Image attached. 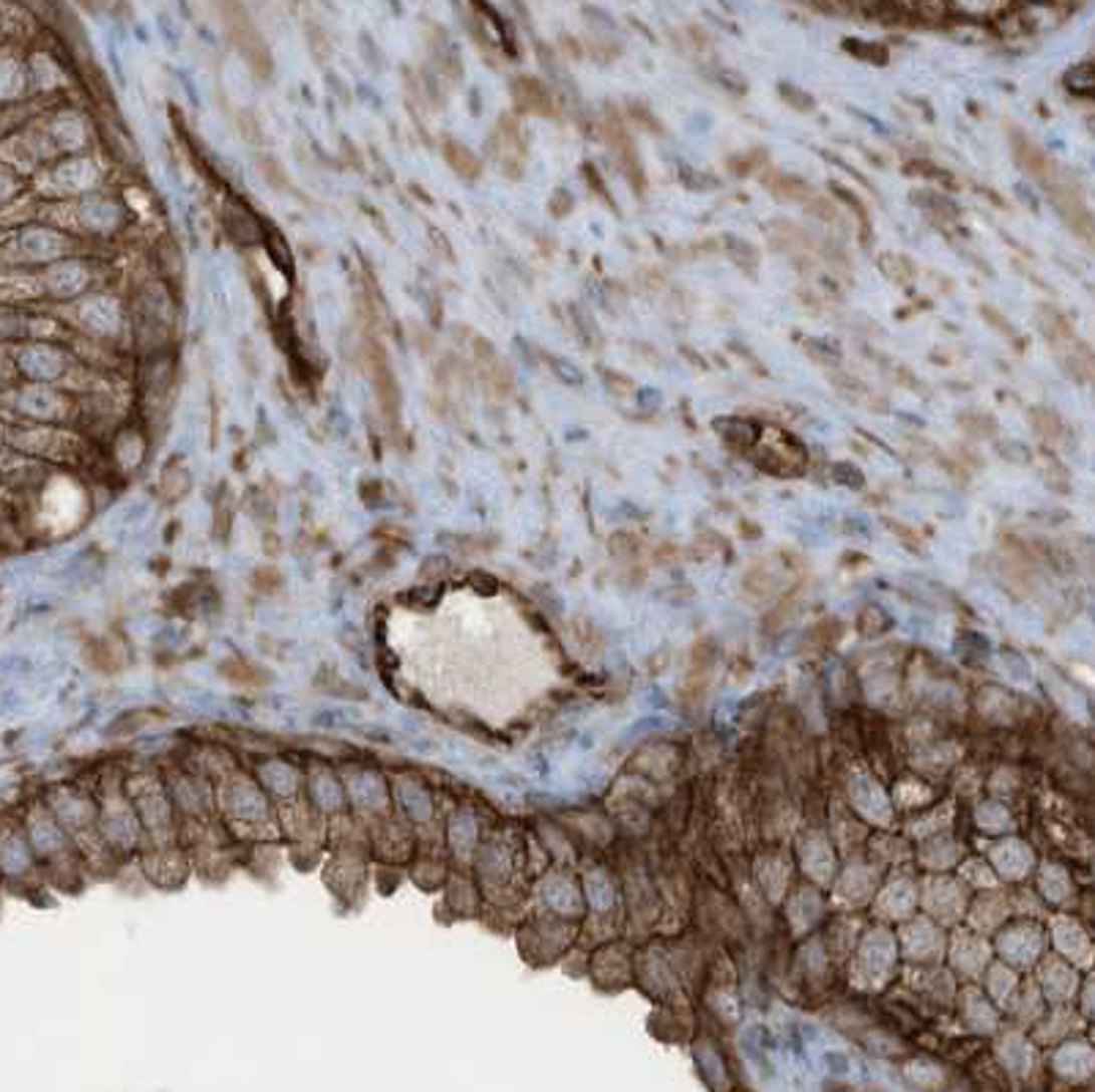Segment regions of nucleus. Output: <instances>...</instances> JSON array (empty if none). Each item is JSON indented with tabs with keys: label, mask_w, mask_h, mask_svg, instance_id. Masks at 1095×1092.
I'll return each mask as SVG.
<instances>
[{
	"label": "nucleus",
	"mask_w": 1095,
	"mask_h": 1092,
	"mask_svg": "<svg viewBox=\"0 0 1095 1092\" xmlns=\"http://www.w3.org/2000/svg\"><path fill=\"white\" fill-rule=\"evenodd\" d=\"M1041 187H1044L1049 203L1055 206L1057 217L1065 222V228L1074 233L1087 250H1095V214L1082 198L1079 187L1071 181V176L1063 168H1057Z\"/></svg>",
	"instance_id": "1"
},
{
	"label": "nucleus",
	"mask_w": 1095,
	"mask_h": 1092,
	"mask_svg": "<svg viewBox=\"0 0 1095 1092\" xmlns=\"http://www.w3.org/2000/svg\"><path fill=\"white\" fill-rule=\"evenodd\" d=\"M754 463L767 474L775 477H800L808 466V450L800 439L784 428H762V436L751 452Z\"/></svg>",
	"instance_id": "2"
},
{
	"label": "nucleus",
	"mask_w": 1095,
	"mask_h": 1092,
	"mask_svg": "<svg viewBox=\"0 0 1095 1092\" xmlns=\"http://www.w3.org/2000/svg\"><path fill=\"white\" fill-rule=\"evenodd\" d=\"M1011 151H1014L1016 165H1019L1030 179L1038 181V184H1044V181L1049 179L1057 168H1060V165H1057V162L1052 160L1041 146H1035V143L1030 141L1022 129L1011 131Z\"/></svg>",
	"instance_id": "3"
},
{
	"label": "nucleus",
	"mask_w": 1095,
	"mask_h": 1092,
	"mask_svg": "<svg viewBox=\"0 0 1095 1092\" xmlns=\"http://www.w3.org/2000/svg\"><path fill=\"white\" fill-rule=\"evenodd\" d=\"M1055 353L1060 356V364L1063 370L1074 378L1076 383H1085L1090 389H1095V351L1087 345L1085 340H1068L1065 345L1055 348Z\"/></svg>",
	"instance_id": "4"
},
{
	"label": "nucleus",
	"mask_w": 1095,
	"mask_h": 1092,
	"mask_svg": "<svg viewBox=\"0 0 1095 1092\" xmlns=\"http://www.w3.org/2000/svg\"><path fill=\"white\" fill-rule=\"evenodd\" d=\"M715 433L724 439V444L734 452H751L762 436V428L754 420L745 417H718L713 422Z\"/></svg>",
	"instance_id": "5"
},
{
	"label": "nucleus",
	"mask_w": 1095,
	"mask_h": 1092,
	"mask_svg": "<svg viewBox=\"0 0 1095 1092\" xmlns=\"http://www.w3.org/2000/svg\"><path fill=\"white\" fill-rule=\"evenodd\" d=\"M909 203H912L917 211H923L925 217H931V220L936 222H944V225H950V222H955L959 217H962V209H959V203H955L953 198H947V195L939 190H928V187L909 192Z\"/></svg>",
	"instance_id": "6"
},
{
	"label": "nucleus",
	"mask_w": 1095,
	"mask_h": 1092,
	"mask_svg": "<svg viewBox=\"0 0 1095 1092\" xmlns=\"http://www.w3.org/2000/svg\"><path fill=\"white\" fill-rule=\"evenodd\" d=\"M1027 420L1033 425V431L1044 439L1049 447H1063V444H1071V428L1068 422L1049 405H1035L1027 414Z\"/></svg>",
	"instance_id": "7"
},
{
	"label": "nucleus",
	"mask_w": 1095,
	"mask_h": 1092,
	"mask_svg": "<svg viewBox=\"0 0 1095 1092\" xmlns=\"http://www.w3.org/2000/svg\"><path fill=\"white\" fill-rule=\"evenodd\" d=\"M1035 323H1038V331H1041L1046 340H1049L1052 348H1060V345H1065V342L1074 340L1076 337L1071 321L1065 318L1063 310H1057L1055 304H1046V301H1041V304L1035 307Z\"/></svg>",
	"instance_id": "8"
},
{
	"label": "nucleus",
	"mask_w": 1095,
	"mask_h": 1092,
	"mask_svg": "<svg viewBox=\"0 0 1095 1092\" xmlns=\"http://www.w3.org/2000/svg\"><path fill=\"white\" fill-rule=\"evenodd\" d=\"M764 187L770 190L773 198L784 203H808L814 198V190L805 184L800 176H792L786 171H770L764 176Z\"/></svg>",
	"instance_id": "9"
},
{
	"label": "nucleus",
	"mask_w": 1095,
	"mask_h": 1092,
	"mask_svg": "<svg viewBox=\"0 0 1095 1092\" xmlns=\"http://www.w3.org/2000/svg\"><path fill=\"white\" fill-rule=\"evenodd\" d=\"M611 143H613V151H616V157H619V162H622L627 181L633 184L635 192H641L643 195L646 179H643V168H641V160H638V151H635L633 141L624 134V129L619 126V123H613L611 126Z\"/></svg>",
	"instance_id": "10"
},
{
	"label": "nucleus",
	"mask_w": 1095,
	"mask_h": 1092,
	"mask_svg": "<svg viewBox=\"0 0 1095 1092\" xmlns=\"http://www.w3.org/2000/svg\"><path fill=\"white\" fill-rule=\"evenodd\" d=\"M876 269L882 271L884 280H890L893 285H909L914 280V274H917V266L904 252H882L876 258Z\"/></svg>",
	"instance_id": "11"
},
{
	"label": "nucleus",
	"mask_w": 1095,
	"mask_h": 1092,
	"mask_svg": "<svg viewBox=\"0 0 1095 1092\" xmlns=\"http://www.w3.org/2000/svg\"><path fill=\"white\" fill-rule=\"evenodd\" d=\"M220 673L225 676V679L231 681V685H242V688H261V685H266L269 676H272L269 671H263V668H258V665H252V662L247 660H239V657L222 662Z\"/></svg>",
	"instance_id": "12"
},
{
	"label": "nucleus",
	"mask_w": 1095,
	"mask_h": 1092,
	"mask_svg": "<svg viewBox=\"0 0 1095 1092\" xmlns=\"http://www.w3.org/2000/svg\"><path fill=\"white\" fill-rule=\"evenodd\" d=\"M724 250L726 255H729V261H732L734 266H740L743 271H751V274H754V271L759 269V250H756L751 241L740 239V236H734V233H726Z\"/></svg>",
	"instance_id": "13"
},
{
	"label": "nucleus",
	"mask_w": 1095,
	"mask_h": 1092,
	"mask_svg": "<svg viewBox=\"0 0 1095 1092\" xmlns=\"http://www.w3.org/2000/svg\"><path fill=\"white\" fill-rule=\"evenodd\" d=\"M515 93H521L518 99H521V104L526 107V110H532V112H551V93L540 85V82L534 80V77H521V80L515 82Z\"/></svg>",
	"instance_id": "14"
},
{
	"label": "nucleus",
	"mask_w": 1095,
	"mask_h": 1092,
	"mask_svg": "<svg viewBox=\"0 0 1095 1092\" xmlns=\"http://www.w3.org/2000/svg\"><path fill=\"white\" fill-rule=\"evenodd\" d=\"M959 428H962L970 439H981V442H986V439H997V431H1000V425H997L995 417L984 412L959 414Z\"/></svg>",
	"instance_id": "15"
},
{
	"label": "nucleus",
	"mask_w": 1095,
	"mask_h": 1092,
	"mask_svg": "<svg viewBox=\"0 0 1095 1092\" xmlns=\"http://www.w3.org/2000/svg\"><path fill=\"white\" fill-rule=\"evenodd\" d=\"M805 353H808L816 364H822V367H841V361H844L841 348H838L833 340H827V337H808V340H805Z\"/></svg>",
	"instance_id": "16"
},
{
	"label": "nucleus",
	"mask_w": 1095,
	"mask_h": 1092,
	"mask_svg": "<svg viewBox=\"0 0 1095 1092\" xmlns=\"http://www.w3.org/2000/svg\"><path fill=\"white\" fill-rule=\"evenodd\" d=\"M679 184L688 192H715L721 190V179L715 173L699 171L694 165H679Z\"/></svg>",
	"instance_id": "17"
},
{
	"label": "nucleus",
	"mask_w": 1095,
	"mask_h": 1092,
	"mask_svg": "<svg viewBox=\"0 0 1095 1092\" xmlns=\"http://www.w3.org/2000/svg\"><path fill=\"white\" fill-rule=\"evenodd\" d=\"M778 96H781V101H784L786 107H792L794 112H814L816 110V99L808 93V90H803L800 85H794V82H778Z\"/></svg>",
	"instance_id": "18"
},
{
	"label": "nucleus",
	"mask_w": 1095,
	"mask_h": 1092,
	"mask_svg": "<svg viewBox=\"0 0 1095 1092\" xmlns=\"http://www.w3.org/2000/svg\"><path fill=\"white\" fill-rule=\"evenodd\" d=\"M1065 85H1068V90L1079 93V96H1095V66H1093V63H1082V66H1074V69L1065 74Z\"/></svg>",
	"instance_id": "19"
},
{
	"label": "nucleus",
	"mask_w": 1095,
	"mask_h": 1092,
	"mask_svg": "<svg viewBox=\"0 0 1095 1092\" xmlns=\"http://www.w3.org/2000/svg\"><path fill=\"white\" fill-rule=\"evenodd\" d=\"M844 50L852 52L854 58L874 63V66H884V63H887V58H890L887 47L876 44V41H854V39H849V41H844Z\"/></svg>",
	"instance_id": "20"
},
{
	"label": "nucleus",
	"mask_w": 1095,
	"mask_h": 1092,
	"mask_svg": "<svg viewBox=\"0 0 1095 1092\" xmlns=\"http://www.w3.org/2000/svg\"><path fill=\"white\" fill-rule=\"evenodd\" d=\"M830 192H833L835 201L841 203V206H846V209L852 211L854 217L868 228V211H865V203L860 201V195H857V192H852L849 187H844V184H838V181H830Z\"/></svg>",
	"instance_id": "21"
},
{
	"label": "nucleus",
	"mask_w": 1095,
	"mask_h": 1092,
	"mask_svg": "<svg viewBox=\"0 0 1095 1092\" xmlns=\"http://www.w3.org/2000/svg\"><path fill=\"white\" fill-rule=\"evenodd\" d=\"M830 381H833L835 391H838V394H844L846 400L860 402V400H865V397H868V386H865L860 378H854V375L838 372V375H830Z\"/></svg>",
	"instance_id": "22"
},
{
	"label": "nucleus",
	"mask_w": 1095,
	"mask_h": 1092,
	"mask_svg": "<svg viewBox=\"0 0 1095 1092\" xmlns=\"http://www.w3.org/2000/svg\"><path fill=\"white\" fill-rule=\"evenodd\" d=\"M904 173H906V176H920V179H928V181H942V184H953V176H950V173L942 171L939 165H934V162H928V160L906 162Z\"/></svg>",
	"instance_id": "23"
},
{
	"label": "nucleus",
	"mask_w": 1095,
	"mask_h": 1092,
	"mask_svg": "<svg viewBox=\"0 0 1095 1092\" xmlns=\"http://www.w3.org/2000/svg\"><path fill=\"white\" fill-rule=\"evenodd\" d=\"M1044 463H1046V469H1044V482L1052 488V491H1060V493H1068L1071 491V480H1068V472H1065V466L1057 458H1052V455H1044Z\"/></svg>",
	"instance_id": "24"
},
{
	"label": "nucleus",
	"mask_w": 1095,
	"mask_h": 1092,
	"mask_svg": "<svg viewBox=\"0 0 1095 1092\" xmlns=\"http://www.w3.org/2000/svg\"><path fill=\"white\" fill-rule=\"evenodd\" d=\"M997 455L1003 458V461L1008 463H1016V466H1027V463H1033V450L1027 447V444L1022 442H997Z\"/></svg>",
	"instance_id": "25"
},
{
	"label": "nucleus",
	"mask_w": 1095,
	"mask_h": 1092,
	"mask_svg": "<svg viewBox=\"0 0 1095 1092\" xmlns=\"http://www.w3.org/2000/svg\"><path fill=\"white\" fill-rule=\"evenodd\" d=\"M833 480L844 488H852V491H860L865 485L863 472L854 466V463H835L833 466Z\"/></svg>",
	"instance_id": "26"
},
{
	"label": "nucleus",
	"mask_w": 1095,
	"mask_h": 1092,
	"mask_svg": "<svg viewBox=\"0 0 1095 1092\" xmlns=\"http://www.w3.org/2000/svg\"><path fill=\"white\" fill-rule=\"evenodd\" d=\"M713 77H715V82H718V85H721L724 90H729L732 96H745V93H748V82H745V77L740 74V71L718 69Z\"/></svg>",
	"instance_id": "27"
},
{
	"label": "nucleus",
	"mask_w": 1095,
	"mask_h": 1092,
	"mask_svg": "<svg viewBox=\"0 0 1095 1092\" xmlns=\"http://www.w3.org/2000/svg\"><path fill=\"white\" fill-rule=\"evenodd\" d=\"M981 315H984V321L989 323L992 329H997L1000 334H1005V337H1014V334H1016V329L1011 326V323H1008V318H1005L1000 310H995V307L984 304V307H981Z\"/></svg>",
	"instance_id": "28"
},
{
	"label": "nucleus",
	"mask_w": 1095,
	"mask_h": 1092,
	"mask_svg": "<svg viewBox=\"0 0 1095 1092\" xmlns=\"http://www.w3.org/2000/svg\"><path fill=\"white\" fill-rule=\"evenodd\" d=\"M573 315H575V323H578V329H581V334L589 340V345H594V340L600 342V331L594 329L592 318H589L583 310H573Z\"/></svg>",
	"instance_id": "29"
},
{
	"label": "nucleus",
	"mask_w": 1095,
	"mask_h": 1092,
	"mask_svg": "<svg viewBox=\"0 0 1095 1092\" xmlns=\"http://www.w3.org/2000/svg\"><path fill=\"white\" fill-rule=\"evenodd\" d=\"M1076 559L1082 561V564H1087L1090 570H1095V537H1079Z\"/></svg>",
	"instance_id": "30"
},
{
	"label": "nucleus",
	"mask_w": 1095,
	"mask_h": 1092,
	"mask_svg": "<svg viewBox=\"0 0 1095 1092\" xmlns=\"http://www.w3.org/2000/svg\"><path fill=\"white\" fill-rule=\"evenodd\" d=\"M611 551L622 553V556H630V553L638 551V540H635L633 534H616V537L611 540Z\"/></svg>",
	"instance_id": "31"
},
{
	"label": "nucleus",
	"mask_w": 1095,
	"mask_h": 1092,
	"mask_svg": "<svg viewBox=\"0 0 1095 1092\" xmlns=\"http://www.w3.org/2000/svg\"><path fill=\"white\" fill-rule=\"evenodd\" d=\"M553 370L559 372V378H562L564 383H573V386H581L583 383V375L578 370H575L573 364H567V361H553Z\"/></svg>",
	"instance_id": "32"
},
{
	"label": "nucleus",
	"mask_w": 1095,
	"mask_h": 1092,
	"mask_svg": "<svg viewBox=\"0 0 1095 1092\" xmlns=\"http://www.w3.org/2000/svg\"><path fill=\"white\" fill-rule=\"evenodd\" d=\"M255 583H258V586H261V589H266V591H269V594H272V591L280 589L282 578H280V575H277V572L272 570V567H266V570L258 572V578H255Z\"/></svg>",
	"instance_id": "33"
},
{
	"label": "nucleus",
	"mask_w": 1095,
	"mask_h": 1092,
	"mask_svg": "<svg viewBox=\"0 0 1095 1092\" xmlns=\"http://www.w3.org/2000/svg\"><path fill=\"white\" fill-rule=\"evenodd\" d=\"M679 351H682V356H688V359L694 361V367H699V370H707V359H704V356H699L694 348H685V345H682Z\"/></svg>",
	"instance_id": "34"
},
{
	"label": "nucleus",
	"mask_w": 1095,
	"mask_h": 1092,
	"mask_svg": "<svg viewBox=\"0 0 1095 1092\" xmlns=\"http://www.w3.org/2000/svg\"><path fill=\"white\" fill-rule=\"evenodd\" d=\"M641 402H646L649 408H654V405L660 402V391H657V389H643L641 391Z\"/></svg>",
	"instance_id": "35"
}]
</instances>
